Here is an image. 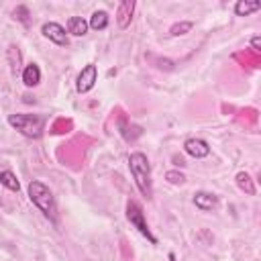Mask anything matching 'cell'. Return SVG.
Segmentation results:
<instances>
[{
  "label": "cell",
  "instance_id": "1",
  "mask_svg": "<svg viewBox=\"0 0 261 261\" xmlns=\"http://www.w3.org/2000/svg\"><path fill=\"white\" fill-rule=\"evenodd\" d=\"M128 169H130V175L139 188V192L147 198H151L153 194V186H151V165H149V159L145 153H130L128 157Z\"/></svg>",
  "mask_w": 261,
  "mask_h": 261
},
{
  "label": "cell",
  "instance_id": "2",
  "mask_svg": "<svg viewBox=\"0 0 261 261\" xmlns=\"http://www.w3.org/2000/svg\"><path fill=\"white\" fill-rule=\"evenodd\" d=\"M8 124L12 128H16L20 135H24L29 139H37L43 133L45 120L39 114H10L8 116Z\"/></svg>",
  "mask_w": 261,
  "mask_h": 261
},
{
  "label": "cell",
  "instance_id": "3",
  "mask_svg": "<svg viewBox=\"0 0 261 261\" xmlns=\"http://www.w3.org/2000/svg\"><path fill=\"white\" fill-rule=\"evenodd\" d=\"M29 198H31V202H33L43 214L55 216V200H53V194H51V190H49L43 181L33 179V181L29 184Z\"/></svg>",
  "mask_w": 261,
  "mask_h": 261
},
{
  "label": "cell",
  "instance_id": "4",
  "mask_svg": "<svg viewBox=\"0 0 261 261\" xmlns=\"http://www.w3.org/2000/svg\"><path fill=\"white\" fill-rule=\"evenodd\" d=\"M126 218H128V222H130L143 237H147L153 245L157 243V239L151 234V230H149V226H147V222H145V214H143V208H141L139 202L130 200V202L126 204Z\"/></svg>",
  "mask_w": 261,
  "mask_h": 261
},
{
  "label": "cell",
  "instance_id": "5",
  "mask_svg": "<svg viewBox=\"0 0 261 261\" xmlns=\"http://www.w3.org/2000/svg\"><path fill=\"white\" fill-rule=\"evenodd\" d=\"M96 80H98V69H96V65H94V63H88V65L80 71V75H77V82H75L77 92H82V94L90 92V90L94 88Z\"/></svg>",
  "mask_w": 261,
  "mask_h": 261
},
{
  "label": "cell",
  "instance_id": "6",
  "mask_svg": "<svg viewBox=\"0 0 261 261\" xmlns=\"http://www.w3.org/2000/svg\"><path fill=\"white\" fill-rule=\"evenodd\" d=\"M41 33H43L49 41H53L55 45H61V47L67 45V33H65V29H63L59 22H45V24L41 27Z\"/></svg>",
  "mask_w": 261,
  "mask_h": 261
},
{
  "label": "cell",
  "instance_id": "7",
  "mask_svg": "<svg viewBox=\"0 0 261 261\" xmlns=\"http://www.w3.org/2000/svg\"><path fill=\"white\" fill-rule=\"evenodd\" d=\"M184 149H186V153H188L190 157H194V159H204V157L210 155V147H208V143L202 141V139H188V141L184 143Z\"/></svg>",
  "mask_w": 261,
  "mask_h": 261
},
{
  "label": "cell",
  "instance_id": "8",
  "mask_svg": "<svg viewBox=\"0 0 261 261\" xmlns=\"http://www.w3.org/2000/svg\"><path fill=\"white\" fill-rule=\"evenodd\" d=\"M133 12H135V0H122L118 4V10H116V22L120 29H126L130 24V18H133Z\"/></svg>",
  "mask_w": 261,
  "mask_h": 261
},
{
  "label": "cell",
  "instance_id": "9",
  "mask_svg": "<svg viewBox=\"0 0 261 261\" xmlns=\"http://www.w3.org/2000/svg\"><path fill=\"white\" fill-rule=\"evenodd\" d=\"M194 204H196V208H200V210L208 212V210L216 208L218 198H216L214 194H210V192H198V194L194 196Z\"/></svg>",
  "mask_w": 261,
  "mask_h": 261
},
{
  "label": "cell",
  "instance_id": "10",
  "mask_svg": "<svg viewBox=\"0 0 261 261\" xmlns=\"http://www.w3.org/2000/svg\"><path fill=\"white\" fill-rule=\"evenodd\" d=\"M22 82H24L27 88H33V86H37V84L41 82V69H39L37 63H29V65L24 67V71H22Z\"/></svg>",
  "mask_w": 261,
  "mask_h": 261
},
{
  "label": "cell",
  "instance_id": "11",
  "mask_svg": "<svg viewBox=\"0 0 261 261\" xmlns=\"http://www.w3.org/2000/svg\"><path fill=\"white\" fill-rule=\"evenodd\" d=\"M67 33H71L75 37H84L88 33V22L82 16H71L67 20Z\"/></svg>",
  "mask_w": 261,
  "mask_h": 261
},
{
  "label": "cell",
  "instance_id": "12",
  "mask_svg": "<svg viewBox=\"0 0 261 261\" xmlns=\"http://www.w3.org/2000/svg\"><path fill=\"white\" fill-rule=\"evenodd\" d=\"M237 186H239L241 192H245L249 196L255 194V184H253V179H251V175L247 171H239L237 173Z\"/></svg>",
  "mask_w": 261,
  "mask_h": 261
},
{
  "label": "cell",
  "instance_id": "13",
  "mask_svg": "<svg viewBox=\"0 0 261 261\" xmlns=\"http://www.w3.org/2000/svg\"><path fill=\"white\" fill-rule=\"evenodd\" d=\"M259 8H261V2H249V0H239V2L234 4V12H237L239 16H247V14H251V12L259 10Z\"/></svg>",
  "mask_w": 261,
  "mask_h": 261
},
{
  "label": "cell",
  "instance_id": "14",
  "mask_svg": "<svg viewBox=\"0 0 261 261\" xmlns=\"http://www.w3.org/2000/svg\"><path fill=\"white\" fill-rule=\"evenodd\" d=\"M88 27H92V29H96V31L106 29V27H108V14H106L104 10H96V12L90 16Z\"/></svg>",
  "mask_w": 261,
  "mask_h": 261
},
{
  "label": "cell",
  "instance_id": "15",
  "mask_svg": "<svg viewBox=\"0 0 261 261\" xmlns=\"http://www.w3.org/2000/svg\"><path fill=\"white\" fill-rule=\"evenodd\" d=\"M0 184L6 186L12 192H18L20 190V184H18V179H16V175L12 171H0Z\"/></svg>",
  "mask_w": 261,
  "mask_h": 261
},
{
  "label": "cell",
  "instance_id": "16",
  "mask_svg": "<svg viewBox=\"0 0 261 261\" xmlns=\"http://www.w3.org/2000/svg\"><path fill=\"white\" fill-rule=\"evenodd\" d=\"M192 27H194V22H190V20H186V22H175V24L169 29V33H171L173 37H177V35H186V33L192 31Z\"/></svg>",
  "mask_w": 261,
  "mask_h": 261
},
{
  "label": "cell",
  "instance_id": "17",
  "mask_svg": "<svg viewBox=\"0 0 261 261\" xmlns=\"http://www.w3.org/2000/svg\"><path fill=\"white\" fill-rule=\"evenodd\" d=\"M12 14H14V18H18L20 22L29 24V10H27V6H16Z\"/></svg>",
  "mask_w": 261,
  "mask_h": 261
},
{
  "label": "cell",
  "instance_id": "18",
  "mask_svg": "<svg viewBox=\"0 0 261 261\" xmlns=\"http://www.w3.org/2000/svg\"><path fill=\"white\" fill-rule=\"evenodd\" d=\"M165 177H167L169 184H184L186 181V175L181 171H167Z\"/></svg>",
  "mask_w": 261,
  "mask_h": 261
},
{
  "label": "cell",
  "instance_id": "19",
  "mask_svg": "<svg viewBox=\"0 0 261 261\" xmlns=\"http://www.w3.org/2000/svg\"><path fill=\"white\" fill-rule=\"evenodd\" d=\"M251 47H253L255 51H261V37H253V39H251Z\"/></svg>",
  "mask_w": 261,
  "mask_h": 261
},
{
  "label": "cell",
  "instance_id": "20",
  "mask_svg": "<svg viewBox=\"0 0 261 261\" xmlns=\"http://www.w3.org/2000/svg\"><path fill=\"white\" fill-rule=\"evenodd\" d=\"M169 261H175V255L173 253H169Z\"/></svg>",
  "mask_w": 261,
  "mask_h": 261
}]
</instances>
